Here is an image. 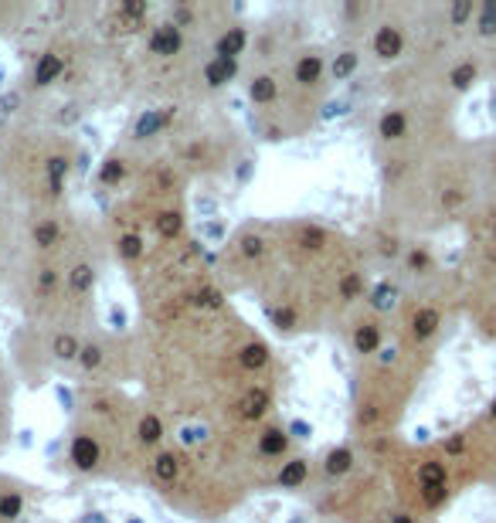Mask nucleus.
<instances>
[{
    "mask_svg": "<svg viewBox=\"0 0 496 523\" xmlns=\"http://www.w3.org/2000/svg\"><path fill=\"white\" fill-rule=\"evenodd\" d=\"M490 184V140H459L435 157L384 173V225L408 238L462 228Z\"/></svg>",
    "mask_w": 496,
    "mask_h": 523,
    "instance_id": "1",
    "label": "nucleus"
},
{
    "mask_svg": "<svg viewBox=\"0 0 496 523\" xmlns=\"http://www.w3.org/2000/svg\"><path fill=\"white\" fill-rule=\"evenodd\" d=\"M357 374V394H354V428L357 439L371 445L391 442L398 421L405 418L414 391L428 370L425 357H414L394 340L371 361H361Z\"/></svg>",
    "mask_w": 496,
    "mask_h": 523,
    "instance_id": "2",
    "label": "nucleus"
},
{
    "mask_svg": "<svg viewBox=\"0 0 496 523\" xmlns=\"http://www.w3.org/2000/svg\"><path fill=\"white\" fill-rule=\"evenodd\" d=\"M435 445L446 455L462 493L476 486L496 489V391L473 421L449 432Z\"/></svg>",
    "mask_w": 496,
    "mask_h": 523,
    "instance_id": "3",
    "label": "nucleus"
},
{
    "mask_svg": "<svg viewBox=\"0 0 496 523\" xmlns=\"http://www.w3.org/2000/svg\"><path fill=\"white\" fill-rule=\"evenodd\" d=\"M462 320L496 347V262L462 265Z\"/></svg>",
    "mask_w": 496,
    "mask_h": 523,
    "instance_id": "4",
    "label": "nucleus"
},
{
    "mask_svg": "<svg viewBox=\"0 0 496 523\" xmlns=\"http://www.w3.org/2000/svg\"><path fill=\"white\" fill-rule=\"evenodd\" d=\"M462 235H466V265L496 262V180L490 184L479 207L473 211V218L462 225Z\"/></svg>",
    "mask_w": 496,
    "mask_h": 523,
    "instance_id": "5",
    "label": "nucleus"
},
{
    "mask_svg": "<svg viewBox=\"0 0 496 523\" xmlns=\"http://www.w3.org/2000/svg\"><path fill=\"white\" fill-rule=\"evenodd\" d=\"M347 336H350V350H354L361 361L377 357V354L394 340V333H391V320H384V316L371 313L368 306H361V313H354V316H350V330H347Z\"/></svg>",
    "mask_w": 496,
    "mask_h": 523,
    "instance_id": "6",
    "label": "nucleus"
},
{
    "mask_svg": "<svg viewBox=\"0 0 496 523\" xmlns=\"http://www.w3.org/2000/svg\"><path fill=\"white\" fill-rule=\"evenodd\" d=\"M245 92H248V102L255 109H276L279 99H283V75L276 65H258L245 82Z\"/></svg>",
    "mask_w": 496,
    "mask_h": 523,
    "instance_id": "7",
    "label": "nucleus"
},
{
    "mask_svg": "<svg viewBox=\"0 0 496 523\" xmlns=\"http://www.w3.org/2000/svg\"><path fill=\"white\" fill-rule=\"evenodd\" d=\"M68 65H72V58H68V51H65V48H58V44L44 48L41 55L35 58V68H31V88H35V92H41V88H51V85L65 82Z\"/></svg>",
    "mask_w": 496,
    "mask_h": 523,
    "instance_id": "8",
    "label": "nucleus"
},
{
    "mask_svg": "<svg viewBox=\"0 0 496 523\" xmlns=\"http://www.w3.org/2000/svg\"><path fill=\"white\" fill-rule=\"evenodd\" d=\"M184 48H187V35H184L173 21H160V24H153V28H150V35H146V55H153V58H160V61H173V58H180V55H184Z\"/></svg>",
    "mask_w": 496,
    "mask_h": 523,
    "instance_id": "9",
    "label": "nucleus"
},
{
    "mask_svg": "<svg viewBox=\"0 0 496 523\" xmlns=\"http://www.w3.org/2000/svg\"><path fill=\"white\" fill-rule=\"evenodd\" d=\"M248 41H251V35H248L245 24H225V31L211 41V58L242 65V58L248 55Z\"/></svg>",
    "mask_w": 496,
    "mask_h": 523,
    "instance_id": "10",
    "label": "nucleus"
},
{
    "mask_svg": "<svg viewBox=\"0 0 496 523\" xmlns=\"http://www.w3.org/2000/svg\"><path fill=\"white\" fill-rule=\"evenodd\" d=\"M255 452H258V459H265V462H286V452H289V432L283 428V425H276V421H269V425H262L258 428V435H255Z\"/></svg>",
    "mask_w": 496,
    "mask_h": 523,
    "instance_id": "11",
    "label": "nucleus"
},
{
    "mask_svg": "<svg viewBox=\"0 0 496 523\" xmlns=\"http://www.w3.org/2000/svg\"><path fill=\"white\" fill-rule=\"evenodd\" d=\"M357 452L350 448V445H336V448H330L327 455H323V476L327 479H350L354 473H357Z\"/></svg>",
    "mask_w": 496,
    "mask_h": 523,
    "instance_id": "12",
    "label": "nucleus"
},
{
    "mask_svg": "<svg viewBox=\"0 0 496 523\" xmlns=\"http://www.w3.org/2000/svg\"><path fill=\"white\" fill-rule=\"evenodd\" d=\"M238 72H242L238 61H221V58L207 55V61L201 65V82H204L207 88H225L228 82L238 79Z\"/></svg>",
    "mask_w": 496,
    "mask_h": 523,
    "instance_id": "13",
    "label": "nucleus"
},
{
    "mask_svg": "<svg viewBox=\"0 0 496 523\" xmlns=\"http://www.w3.org/2000/svg\"><path fill=\"white\" fill-rule=\"evenodd\" d=\"M306 479H309V462H306V459H286V462H279V469H276V476H272V483L279 486V489H299V486H306Z\"/></svg>",
    "mask_w": 496,
    "mask_h": 523,
    "instance_id": "14",
    "label": "nucleus"
},
{
    "mask_svg": "<svg viewBox=\"0 0 496 523\" xmlns=\"http://www.w3.org/2000/svg\"><path fill=\"white\" fill-rule=\"evenodd\" d=\"M361 68V51L357 48H340L330 58V82H347Z\"/></svg>",
    "mask_w": 496,
    "mask_h": 523,
    "instance_id": "15",
    "label": "nucleus"
},
{
    "mask_svg": "<svg viewBox=\"0 0 496 523\" xmlns=\"http://www.w3.org/2000/svg\"><path fill=\"white\" fill-rule=\"evenodd\" d=\"M113 248H116V255L123 258L126 265H133V262H140V258L146 255V245H143V235H140V231H123Z\"/></svg>",
    "mask_w": 496,
    "mask_h": 523,
    "instance_id": "16",
    "label": "nucleus"
},
{
    "mask_svg": "<svg viewBox=\"0 0 496 523\" xmlns=\"http://www.w3.org/2000/svg\"><path fill=\"white\" fill-rule=\"evenodd\" d=\"M126 177H129V163H126L120 153L109 157V160L99 167V184H102V187H120Z\"/></svg>",
    "mask_w": 496,
    "mask_h": 523,
    "instance_id": "17",
    "label": "nucleus"
},
{
    "mask_svg": "<svg viewBox=\"0 0 496 523\" xmlns=\"http://www.w3.org/2000/svg\"><path fill=\"white\" fill-rule=\"evenodd\" d=\"M7 245H10V231H7V211L0 207V255L7 251Z\"/></svg>",
    "mask_w": 496,
    "mask_h": 523,
    "instance_id": "18",
    "label": "nucleus"
}]
</instances>
